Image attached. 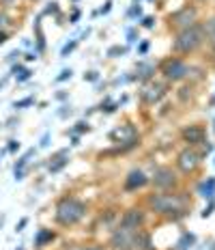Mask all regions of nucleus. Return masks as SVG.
Here are the masks:
<instances>
[{"label":"nucleus","mask_w":215,"mask_h":250,"mask_svg":"<svg viewBox=\"0 0 215 250\" xmlns=\"http://www.w3.org/2000/svg\"><path fill=\"white\" fill-rule=\"evenodd\" d=\"M146 205L155 213H161V216H168L170 220H176V218H183L187 213L190 201L179 192H159V194H151Z\"/></svg>","instance_id":"f257e3e1"},{"label":"nucleus","mask_w":215,"mask_h":250,"mask_svg":"<svg viewBox=\"0 0 215 250\" xmlns=\"http://www.w3.org/2000/svg\"><path fill=\"white\" fill-rule=\"evenodd\" d=\"M56 222L60 227H73L86 216V203L76 199V196H62L56 203Z\"/></svg>","instance_id":"f03ea898"},{"label":"nucleus","mask_w":215,"mask_h":250,"mask_svg":"<svg viewBox=\"0 0 215 250\" xmlns=\"http://www.w3.org/2000/svg\"><path fill=\"white\" fill-rule=\"evenodd\" d=\"M202 43H204L202 24H194V26H190V28H183V30L176 33L172 50H175L176 54H192V52H196Z\"/></svg>","instance_id":"7ed1b4c3"},{"label":"nucleus","mask_w":215,"mask_h":250,"mask_svg":"<svg viewBox=\"0 0 215 250\" xmlns=\"http://www.w3.org/2000/svg\"><path fill=\"white\" fill-rule=\"evenodd\" d=\"M190 71H192L190 65L181 59H168L161 62V74H164L168 82H179L183 78L190 76Z\"/></svg>","instance_id":"20e7f679"},{"label":"nucleus","mask_w":215,"mask_h":250,"mask_svg":"<svg viewBox=\"0 0 215 250\" xmlns=\"http://www.w3.org/2000/svg\"><path fill=\"white\" fill-rule=\"evenodd\" d=\"M151 184H153L157 190H161V192H170V190H175V188L179 186V177H176V173L172 168L161 166V168H155Z\"/></svg>","instance_id":"39448f33"},{"label":"nucleus","mask_w":215,"mask_h":250,"mask_svg":"<svg viewBox=\"0 0 215 250\" xmlns=\"http://www.w3.org/2000/svg\"><path fill=\"white\" fill-rule=\"evenodd\" d=\"M200 153L198 151H194L192 147L183 149L179 155H176V168L181 170L183 175H192L198 170V166H200Z\"/></svg>","instance_id":"423d86ee"},{"label":"nucleus","mask_w":215,"mask_h":250,"mask_svg":"<svg viewBox=\"0 0 215 250\" xmlns=\"http://www.w3.org/2000/svg\"><path fill=\"white\" fill-rule=\"evenodd\" d=\"M168 22H170V26H175V28H179V30H183V28H190V26H194V24H198V11H196V7H183V9H179V11H175L168 18Z\"/></svg>","instance_id":"0eeeda50"},{"label":"nucleus","mask_w":215,"mask_h":250,"mask_svg":"<svg viewBox=\"0 0 215 250\" xmlns=\"http://www.w3.org/2000/svg\"><path fill=\"white\" fill-rule=\"evenodd\" d=\"M142 225H144V211L140 209V207H132V209H127L118 220V227L127 229V231H138Z\"/></svg>","instance_id":"6e6552de"},{"label":"nucleus","mask_w":215,"mask_h":250,"mask_svg":"<svg viewBox=\"0 0 215 250\" xmlns=\"http://www.w3.org/2000/svg\"><path fill=\"white\" fill-rule=\"evenodd\" d=\"M134 233L136 231H127V229H117V231L112 233V237H110V248L114 250H127L132 248V242H134Z\"/></svg>","instance_id":"1a4fd4ad"},{"label":"nucleus","mask_w":215,"mask_h":250,"mask_svg":"<svg viewBox=\"0 0 215 250\" xmlns=\"http://www.w3.org/2000/svg\"><path fill=\"white\" fill-rule=\"evenodd\" d=\"M164 95H166V84L151 82V84H146L142 88V93H140V100H142L144 104H149V106H153V104H157Z\"/></svg>","instance_id":"9d476101"},{"label":"nucleus","mask_w":215,"mask_h":250,"mask_svg":"<svg viewBox=\"0 0 215 250\" xmlns=\"http://www.w3.org/2000/svg\"><path fill=\"white\" fill-rule=\"evenodd\" d=\"M149 181H151V179L142 173V170L136 168V170H132V173L125 177V186H123V188H125L127 192H136V190H140V188H144L146 184H149Z\"/></svg>","instance_id":"9b49d317"},{"label":"nucleus","mask_w":215,"mask_h":250,"mask_svg":"<svg viewBox=\"0 0 215 250\" xmlns=\"http://www.w3.org/2000/svg\"><path fill=\"white\" fill-rule=\"evenodd\" d=\"M181 136L190 147H194V145L204 143V129L200 127V125H187V127L181 132Z\"/></svg>","instance_id":"f8f14e48"},{"label":"nucleus","mask_w":215,"mask_h":250,"mask_svg":"<svg viewBox=\"0 0 215 250\" xmlns=\"http://www.w3.org/2000/svg\"><path fill=\"white\" fill-rule=\"evenodd\" d=\"M132 246H136V250H155L151 235H149V233H144V231H140V229L134 233V242H132Z\"/></svg>","instance_id":"ddd939ff"},{"label":"nucleus","mask_w":215,"mask_h":250,"mask_svg":"<svg viewBox=\"0 0 215 250\" xmlns=\"http://www.w3.org/2000/svg\"><path fill=\"white\" fill-rule=\"evenodd\" d=\"M56 239V233L52 231V229H39V233L35 235V248L41 250L43 246H48Z\"/></svg>","instance_id":"4468645a"},{"label":"nucleus","mask_w":215,"mask_h":250,"mask_svg":"<svg viewBox=\"0 0 215 250\" xmlns=\"http://www.w3.org/2000/svg\"><path fill=\"white\" fill-rule=\"evenodd\" d=\"M69 164V158H67V149H62V151H59V153L52 158V162H50V173H59V170H62L65 166Z\"/></svg>","instance_id":"2eb2a0df"},{"label":"nucleus","mask_w":215,"mask_h":250,"mask_svg":"<svg viewBox=\"0 0 215 250\" xmlns=\"http://www.w3.org/2000/svg\"><path fill=\"white\" fill-rule=\"evenodd\" d=\"M198 192H200V196H204V199L213 201V196H215V177H209L207 181H202L200 188H198Z\"/></svg>","instance_id":"dca6fc26"},{"label":"nucleus","mask_w":215,"mask_h":250,"mask_svg":"<svg viewBox=\"0 0 215 250\" xmlns=\"http://www.w3.org/2000/svg\"><path fill=\"white\" fill-rule=\"evenodd\" d=\"M35 153V149H30L28 153L24 155V158H20L18 160V164H15V179H24V170H26V164H28V160H30V155Z\"/></svg>","instance_id":"f3484780"},{"label":"nucleus","mask_w":215,"mask_h":250,"mask_svg":"<svg viewBox=\"0 0 215 250\" xmlns=\"http://www.w3.org/2000/svg\"><path fill=\"white\" fill-rule=\"evenodd\" d=\"M110 136H112V140H118V138H125V136H136V129L132 127V125H127V127H123V129L120 127L114 129Z\"/></svg>","instance_id":"a211bd4d"},{"label":"nucleus","mask_w":215,"mask_h":250,"mask_svg":"<svg viewBox=\"0 0 215 250\" xmlns=\"http://www.w3.org/2000/svg\"><path fill=\"white\" fill-rule=\"evenodd\" d=\"M204 28V37H209V41H211V45L215 48V18H211L207 24L202 26Z\"/></svg>","instance_id":"6ab92c4d"},{"label":"nucleus","mask_w":215,"mask_h":250,"mask_svg":"<svg viewBox=\"0 0 215 250\" xmlns=\"http://www.w3.org/2000/svg\"><path fill=\"white\" fill-rule=\"evenodd\" d=\"M125 52H127V48H123V45H112V48L108 50V56L110 59H118V56H123Z\"/></svg>","instance_id":"aec40b11"},{"label":"nucleus","mask_w":215,"mask_h":250,"mask_svg":"<svg viewBox=\"0 0 215 250\" xmlns=\"http://www.w3.org/2000/svg\"><path fill=\"white\" fill-rule=\"evenodd\" d=\"M140 71H142V74L138 76L140 80H149L151 74H153V71H155V67H153V65H140Z\"/></svg>","instance_id":"412c9836"},{"label":"nucleus","mask_w":215,"mask_h":250,"mask_svg":"<svg viewBox=\"0 0 215 250\" xmlns=\"http://www.w3.org/2000/svg\"><path fill=\"white\" fill-rule=\"evenodd\" d=\"M88 129H91L88 121H78V123H76V127L71 129V134H84V132H88Z\"/></svg>","instance_id":"4be33fe9"},{"label":"nucleus","mask_w":215,"mask_h":250,"mask_svg":"<svg viewBox=\"0 0 215 250\" xmlns=\"http://www.w3.org/2000/svg\"><path fill=\"white\" fill-rule=\"evenodd\" d=\"M33 104H35V97H33V95H28V97H24V100L15 102V104H13V108H28V106H33Z\"/></svg>","instance_id":"5701e85b"},{"label":"nucleus","mask_w":215,"mask_h":250,"mask_svg":"<svg viewBox=\"0 0 215 250\" xmlns=\"http://www.w3.org/2000/svg\"><path fill=\"white\" fill-rule=\"evenodd\" d=\"M78 48V41H69V43H67L65 45V48H62V52H60V56H62V59H65V56H69L71 54V52L73 50H76Z\"/></svg>","instance_id":"b1692460"},{"label":"nucleus","mask_w":215,"mask_h":250,"mask_svg":"<svg viewBox=\"0 0 215 250\" xmlns=\"http://www.w3.org/2000/svg\"><path fill=\"white\" fill-rule=\"evenodd\" d=\"M71 74H73L71 69H62L60 74L56 76V82H65V80H69V78H71Z\"/></svg>","instance_id":"393cba45"},{"label":"nucleus","mask_w":215,"mask_h":250,"mask_svg":"<svg viewBox=\"0 0 215 250\" xmlns=\"http://www.w3.org/2000/svg\"><path fill=\"white\" fill-rule=\"evenodd\" d=\"M30 78H33V71L26 69V71H22V74L18 76V82H26V80H30Z\"/></svg>","instance_id":"a878e982"},{"label":"nucleus","mask_w":215,"mask_h":250,"mask_svg":"<svg viewBox=\"0 0 215 250\" xmlns=\"http://www.w3.org/2000/svg\"><path fill=\"white\" fill-rule=\"evenodd\" d=\"M142 26H144V28H153V26H155V18H151V15H149V18H144Z\"/></svg>","instance_id":"bb28decb"},{"label":"nucleus","mask_w":215,"mask_h":250,"mask_svg":"<svg viewBox=\"0 0 215 250\" xmlns=\"http://www.w3.org/2000/svg\"><path fill=\"white\" fill-rule=\"evenodd\" d=\"M97 78H99L97 71H88V74H84V80H88V82H95Z\"/></svg>","instance_id":"cd10ccee"},{"label":"nucleus","mask_w":215,"mask_h":250,"mask_svg":"<svg viewBox=\"0 0 215 250\" xmlns=\"http://www.w3.org/2000/svg\"><path fill=\"white\" fill-rule=\"evenodd\" d=\"M18 149H20V143H18V140H9V147H7V151H11V153H15Z\"/></svg>","instance_id":"c85d7f7f"},{"label":"nucleus","mask_w":215,"mask_h":250,"mask_svg":"<svg viewBox=\"0 0 215 250\" xmlns=\"http://www.w3.org/2000/svg\"><path fill=\"white\" fill-rule=\"evenodd\" d=\"M26 225H28V218H22V220L18 222V227H15V231H18V233H22Z\"/></svg>","instance_id":"c756f323"},{"label":"nucleus","mask_w":215,"mask_h":250,"mask_svg":"<svg viewBox=\"0 0 215 250\" xmlns=\"http://www.w3.org/2000/svg\"><path fill=\"white\" fill-rule=\"evenodd\" d=\"M56 11H59V4H56V2H52L50 7H48V9H45V11H43V13L48 15V13H56Z\"/></svg>","instance_id":"7c9ffc66"},{"label":"nucleus","mask_w":215,"mask_h":250,"mask_svg":"<svg viewBox=\"0 0 215 250\" xmlns=\"http://www.w3.org/2000/svg\"><path fill=\"white\" fill-rule=\"evenodd\" d=\"M138 52H140V54H146V52H149V41H142V43H140V48H138Z\"/></svg>","instance_id":"2f4dec72"},{"label":"nucleus","mask_w":215,"mask_h":250,"mask_svg":"<svg viewBox=\"0 0 215 250\" xmlns=\"http://www.w3.org/2000/svg\"><path fill=\"white\" fill-rule=\"evenodd\" d=\"M22 71H26V67H24V65H20V62H18V65H13V74H15V76H20Z\"/></svg>","instance_id":"473e14b6"},{"label":"nucleus","mask_w":215,"mask_h":250,"mask_svg":"<svg viewBox=\"0 0 215 250\" xmlns=\"http://www.w3.org/2000/svg\"><path fill=\"white\" fill-rule=\"evenodd\" d=\"M213 207H215V203H211V205H209L207 209L202 211V218H209V216H211V213H213Z\"/></svg>","instance_id":"72a5a7b5"},{"label":"nucleus","mask_w":215,"mask_h":250,"mask_svg":"<svg viewBox=\"0 0 215 250\" xmlns=\"http://www.w3.org/2000/svg\"><path fill=\"white\" fill-rule=\"evenodd\" d=\"M78 250H103L99 244H91V246H82V248H78Z\"/></svg>","instance_id":"f704fd0d"},{"label":"nucleus","mask_w":215,"mask_h":250,"mask_svg":"<svg viewBox=\"0 0 215 250\" xmlns=\"http://www.w3.org/2000/svg\"><path fill=\"white\" fill-rule=\"evenodd\" d=\"M7 22H9L7 13H2V11H0V28H2V26H4V24H7Z\"/></svg>","instance_id":"c9c22d12"},{"label":"nucleus","mask_w":215,"mask_h":250,"mask_svg":"<svg viewBox=\"0 0 215 250\" xmlns=\"http://www.w3.org/2000/svg\"><path fill=\"white\" fill-rule=\"evenodd\" d=\"M18 56H20V52H18V50H13V52H11V54H9V56H7V61H9V62H13L15 59H18Z\"/></svg>","instance_id":"e433bc0d"},{"label":"nucleus","mask_w":215,"mask_h":250,"mask_svg":"<svg viewBox=\"0 0 215 250\" xmlns=\"http://www.w3.org/2000/svg\"><path fill=\"white\" fill-rule=\"evenodd\" d=\"M110 9H112V2H110V0H108V2H106V4H103V7H101V11H99V13H108Z\"/></svg>","instance_id":"4c0bfd02"},{"label":"nucleus","mask_w":215,"mask_h":250,"mask_svg":"<svg viewBox=\"0 0 215 250\" xmlns=\"http://www.w3.org/2000/svg\"><path fill=\"white\" fill-rule=\"evenodd\" d=\"M140 13H142V9H140L138 4H136V7L132 9V11H129V15H140Z\"/></svg>","instance_id":"58836bf2"},{"label":"nucleus","mask_w":215,"mask_h":250,"mask_svg":"<svg viewBox=\"0 0 215 250\" xmlns=\"http://www.w3.org/2000/svg\"><path fill=\"white\" fill-rule=\"evenodd\" d=\"M26 61H37V52H28V54H26Z\"/></svg>","instance_id":"ea45409f"},{"label":"nucleus","mask_w":215,"mask_h":250,"mask_svg":"<svg viewBox=\"0 0 215 250\" xmlns=\"http://www.w3.org/2000/svg\"><path fill=\"white\" fill-rule=\"evenodd\" d=\"M7 39H9V37H7V33H4V30H0V45H2Z\"/></svg>","instance_id":"a19ab883"},{"label":"nucleus","mask_w":215,"mask_h":250,"mask_svg":"<svg viewBox=\"0 0 215 250\" xmlns=\"http://www.w3.org/2000/svg\"><path fill=\"white\" fill-rule=\"evenodd\" d=\"M78 20H80V11H73V15H71V22H73V24H76V22H78Z\"/></svg>","instance_id":"79ce46f5"},{"label":"nucleus","mask_w":215,"mask_h":250,"mask_svg":"<svg viewBox=\"0 0 215 250\" xmlns=\"http://www.w3.org/2000/svg\"><path fill=\"white\" fill-rule=\"evenodd\" d=\"M48 140H50V134H45V136L41 138V143H39V145H41V147H45V145H48Z\"/></svg>","instance_id":"37998d69"},{"label":"nucleus","mask_w":215,"mask_h":250,"mask_svg":"<svg viewBox=\"0 0 215 250\" xmlns=\"http://www.w3.org/2000/svg\"><path fill=\"white\" fill-rule=\"evenodd\" d=\"M71 145H80V136H78V134H73L71 136Z\"/></svg>","instance_id":"c03bdc74"},{"label":"nucleus","mask_w":215,"mask_h":250,"mask_svg":"<svg viewBox=\"0 0 215 250\" xmlns=\"http://www.w3.org/2000/svg\"><path fill=\"white\" fill-rule=\"evenodd\" d=\"M127 37H129V41H136V30H129Z\"/></svg>","instance_id":"a18cd8bd"},{"label":"nucleus","mask_w":215,"mask_h":250,"mask_svg":"<svg viewBox=\"0 0 215 250\" xmlns=\"http://www.w3.org/2000/svg\"><path fill=\"white\" fill-rule=\"evenodd\" d=\"M7 80H9V76H7V78H2V80H0V88H4V84H7Z\"/></svg>","instance_id":"49530a36"},{"label":"nucleus","mask_w":215,"mask_h":250,"mask_svg":"<svg viewBox=\"0 0 215 250\" xmlns=\"http://www.w3.org/2000/svg\"><path fill=\"white\" fill-rule=\"evenodd\" d=\"M18 250H24V248H18Z\"/></svg>","instance_id":"de8ad7c7"},{"label":"nucleus","mask_w":215,"mask_h":250,"mask_svg":"<svg viewBox=\"0 0 215 250\" xmlns=\"http://www.w3.org/2000/svg\"><path fill=\"white\" fill-rule=\"evenodd\" d=\"M127 250H132V248H127Z\"/></svg>","instance_id":"09e8293b"},{"label":"nucleus","mask_w":215,"mask_h":250,"mask_svg":"<svg viewBox=\"0 0 215 250\" xmlns=\"http://www.w3.org/2000/svg\"><path fill=\"white\" fill-rule=\"evenodd\" d=\"M213 129H215V127H213Z\"/></svg>","instance_id":"8fccbe9b"}]
</instances>
